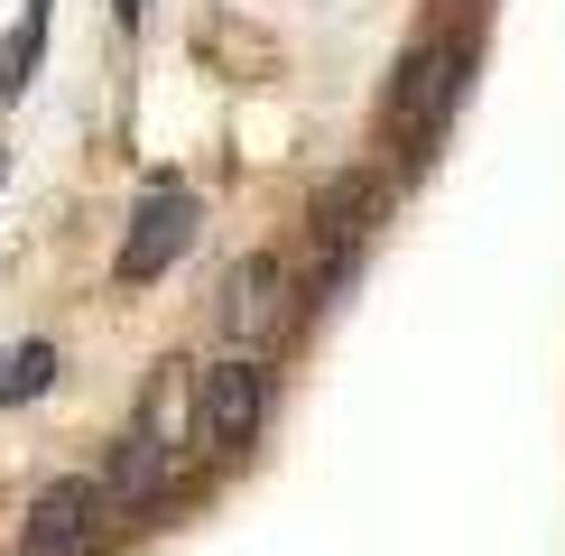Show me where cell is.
Masks as SVG:
<instances>
[{
	"mask_svg": "<svg viewBox=\"0 0 565 556\" xmlns=\"http://www.w3.org/2000/svg\"><path fill=\"white\" fill-rule=\"evenodd\" d=\"M260 408H269V371L260 362H214L204 371V389H195V446L204 455H242L250 436H260Z\"/></svg>",
	"mask_w": 565,
	"mask_h": 556,
	"instance_id": "1",
	"label": "cell"
},
{
	"mask_svg": "<svg viewBox=\"0 0 565 556\" xmlns=\"http://www.w3.org/2000/svg\"><path fill=\"white\" fill-rule=\"evenodd\" d=\"M455 93H463V46H417V56L398 65L390 121L408 130V139H436V130H445V111H455Z\"/></svg>",
	"mask_w": 565,
	"mask_h": 556,
	"instance_id": "2",
	"label": "cell"
},
{
	"mask_svg": "<svg viewBox=\"0 0 565 556\" xmlns=\"http://www.w3.org/2000/svg\"><path fill=\"white\" fill-rule=\"evenodd\" d=\"M185 242H195V195H185V185H149L139 214H130V242H121V278H130V288L158 278Z\"/></svg>",
	"mask_w": 565,
	"mask_h": 556,
	"instance_id": "3",
	"label": "cell"
},
{
	"mask_svg": "<svg viewBox=\"0 0 565 556\" xmlns=\"http://www.w3.org/2000/svg\"><path fill=\"white\" fill-rule=\"evenodd\" d=\"M168 389H177V381H158L149 399H139L130 436H121V463H111V482H103V510H111V501H149V492H158V473H168Z\"/></svg>",
	"mask_w": 565,
	"mask_h": 556,
	"instance_id": "4",
	"label": "cell"
},
{
	"mask_svg": "<svg viewBox=\"0 0 565 556\" xmlns=\"http://www.w3.org/2000/svg\"><path fill=\"white\" fill-rule=\"evenodd\" d=\"M93 520H103V482H46L29 501V556H75L93 538Z\"/></svg>",
	"mask_w": 565,
	"mask_h": 556,
	"instance_id": "5",
	"label": "cell"
},
{
	"mask_svg": "<svg viewBox=\"0 0 565 556\" xmlns=\"http://www.w3.org/2000/svg\"><path fill=\"white\" fill-rule=\"evenodd\" d=\"M278 316H288V278H278V260H242L232 288H223V324L260 343V334H278Z\"/></svg>",
	"mask_w": 565,
	"mask_h": 556,
	"instance_id": "6",
	"label": "cell"
},
{
	"mask_svg": "<svg viewBox=\"0 0 565 556\" xmlns=\"http://www.w3.org/2000/svg\"><path fill=\"white\" fill-rule=\"evenodd\" d=\"M371 204H381V195H371V177H343L334 195L316 204V242L334 250V269H343V250H352V242L371 232Z\"/></svg>",
	"mask_w": 565,
	"mask_h": 556,
	"instance_id": "7",
	"label": "cell"
},
{
	"mask_svg": "<svg viewBox=\"0 0 565 556\" xmlns=\"http://www.w3.org/2000/svg\"><path fill=\"white\" fill-rule=\"evenodd\" d=\"M46 381H56V353H46V343H29V353H10V371H0V399H38Z\"/></svg>",
	"mask_w": 565,
	"mask_h": 556,
	"instance_id": "8",
	"label": "cell"
},
{
	"mask_svg": "<svg viewBox=\"0 0 565 556\" xmlns=\"http://www.w3.org/2000/svg\"><path fill=\"white\" fill-rule=\"evenodd\" d=\"M111 10H121V19H139V10H149V0H111Z\"/></svg>",
	"mask_w": 565,
	"mask_h": 556,
	"instance_id": "9",
	"label": "cell"
}]
</instances>
